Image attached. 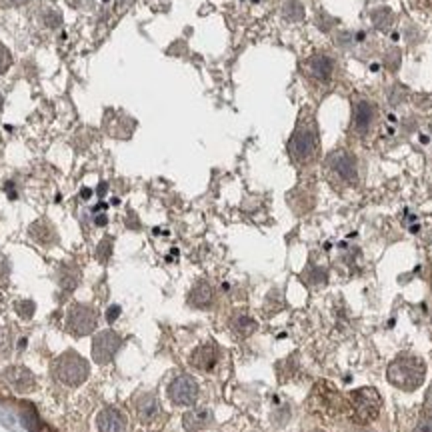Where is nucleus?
Masks as SVG:
<instances>
[{
  "label": "nucleus",
  "mask_w": 432,
  "mask_h": 432,
  "mask_svg": "<svg viewBox=\"0 0 432 432\" xmlns=\"http://www.w3.org/2000/svg\"><path fill=\"white\" fill-rule=\"evenodd\" d=\"M98 432H126V417L114 406H106L97 417Z\"/></svg>",
  "instance_id": "obj_13"
},
{
  "label": "nucleus",
  "mask_w": 432,
  "mask_h": 432,
  "mask_svg": "<svg viewBox=\"0 0 432 432\" xmlns=\"http://www.w3.org/2000/svg\"><path fill=\"white\" fill-rule=\"evenodd\" d=\"M2 104H4V98L0 97V109H2Z\"/></svg>",
  "instance_id": "obj_38"
},
{
  "label": "nucleus",
  "mask_w": 432,
  "mask_h": 432,
  "mask_svg": "<svg viewBox=\"0 0 432 432\" xmlns=\"http://www.w3.org/2000/svg\"><path fill=\"white\" fill-rule=\"evenodd\" d=\"M282 13H284V18H286V20H291V22H298V20H302V18H305V6H302L298 0H288V2L284 4Z\"/></svg>",
  "instance_id": "obj_22"
},
{
  "label": "nucleus",
  "mask_w": 432,
  "mask_h": 432,
  "mask_svg": "<svg viewBox=\"0 0 432 432\" xmlns=\"http://www.w3.org/2000/svg\"><path fill=\"white\" fill-rule=\"evenodd\" d=\"M305 72L314 81H330L335 74V60L326 55H314L305 62Z\"/></svg>",
  "instance_id": "obj_12"
},
{
  "label": "nucleus",
  "mask_w": 432,
  "mask_h": 432,
  "mask_svg": "<svg viewBox=\"0 0 432 432\" xmlns=\"http://www.w3.org/2000/svg\"><path fill=\"white\" fill-rule=\"evenodd\" d=\"M168 398L176 406H193L198 398V384L190 375H179L168 384Z\"/></svg>",
  "instance_id": "obj_8"
},
{
  "label": "nucleus",
  "mask_w": 432,
  "mask_h": 432,
  "mask_svg": "<svg viewBox=\"0 0 432 432\" xmlns=\"http://www.w3.org/2000/svg\"><path fill=\"white\" fill-rule=\"evenodd\" d=\"M14 310H16V314H18L20 319L28 321V319H32V316H34L36 305H34L32 300H18V302H16V307H14Z\"/></svg>",
  "instance_id": "obj_24"
},
{
  "label": "nucleus",
  "mask_w": 432,
  "mask_h": 432,
  "mask_svg": "<svg viewBox=\"0 0 432 432\" xmlns=\"http://www.w3.org/2000/svg\"><path fill=\"white\" fill-rule=\"evenodd\" d=\"M88 372H90L88 363L74 350L60 354L53 363V377L56 378V382L64 386H81L88 378Z\"/></svg>",
  "instance_id": "obj_4"
},
{
  "label": "nucleus",
  "mask_w": 432,
  "mask_h": 432,
  "mask_svg": "<svg viewBox=\"0 0 432 432\" xmlns=\"http://www.w3.org/2000/svg\"><path fill=\"white\" fill-rule=\"evenodd\" d=\"M431 322H432V312H431Z\"/></svg>",
  "instance_id": "obj_40"
},
{
  "label": "nucleus",
  "mask_w": 432,
  "mask_h": 432,
  "mask_svg": "<svg viewBox=\"0 0 432 432\" xmlns=\"http://www.w3.org/2000/svg\"><path fill=\"white\" fill-rule=\"evenodd\" d=\"M326 179L336 188H350L358 182V162L356 156L349 151H335L324 160Z\"/></svg>",
  "instance_id": "obj_3"
},
{
  "label": "nucleus",
  "mask_w": 432,
  "mask_h": 432,
  "mask_svg": "<svg viewBox=\"0 0 432 432\" xmlns=\"http://www.w3.org/2000/svg\"><path fill=\"white\" fill-rule=\"evenodd\" d=\"M112 254V238H102L100 240V244L97 246V258L104 265V263H109V258H111Z\"/></svg>",
  "instance_id": "obj_25"
},
{
  "label": "nucleus",
  "mask_w": 432,
  "mask_h": 432,
  "mask_svg": "<svg viewBox=\"0 0 432 432\" xmlns=\"http://www.w3.org/2000/svg\"><path fill=\"white\" fill-rule=\"evenodd\" d=\"M78 280H81V270L78 266L74 265H62L58 270V284L62 288V293L70 294L76 286H78Z\"/></svg>",
  "instance_id": "obj_18"
},
{
  "label": "nucleus",
  "mask_w": 432,
  "mask_h": 432,
  "mask_svg": "<svg viewBox=\"0 0 432 432\" xmlns=\"http://www.w3.org/2000/svg\"><path fill=\"white\" fill-rule=\"evenodd\" d=\"M118 314H120V307H116V305H114V307H111L109 310H106V321L114 322L116 319H118Z\"/></svg>",
  "instance_id": "obj_31"
},
{
  "label": "nucleus",
  "mask_w": 432,
  "mask_h": 432,
  "mask_svg": "<svg viewBox=\"0 0 432 432\" xmlns=\"http://www.w3.org/2000/svg\"><path fill=\"white\" fill-rule=\"evenodd\" d=\"M305 279H307L310 284H314V286H321V284L326 282V272H324L322 268L307 270V272H305Z\"/></svg>",
  "instance_id": "obj_26"
},
{
  "label": "nucleus",
  "mask_w": 432,
  "mask_h": 432,
  "mask_svg": "<svg viewBox=\"0 0 432 432\" xmlns=\"http://www.w3.org/2000/svg\"><path fill=\"white\" fill-rule=\"evenodd\" d=\"M8 274H11L8 260H6V258H0V280H8Z\"/></svg>",
  "instance_id": "obj_30"
},
{
  "label": "nucleus",
  "mask_w": 432,
  "mask_h": 432,
  "mask_svg": "<svg viewBox=\"0 0 432 432\" xmlns=\"http://www.w3.org/2000/svg\"><path fill=\"white\" fill-rule=\"evenodd\" d=\"M123 336L114 330H102L92 338V344H90V352H92V358L97 364H109L114 361L116 352L123 347Z\"/></svg>",
  "instance_id": "obj_7"
},
{
  "label": "nucleus",
  "mask_w": 432,
  "mask_h": 432,
  "mask_svg": "<svg viewBox=\"0 0 432 432\" xmlns=\"http://www.w3.org/2000/svg\"><path fill=\"white\" fill-rule=\"evenodd\" d=\"M221 361V350L214 342H204L200 347H196L188 358V364L198 370V372H212Z\"/></svg>",
  "instance_id": "obj_10"
},
{
  "label": "nucleus",
  "mask_w": 432,
  "mask_h": 432,
  "mask_svg": "<svg viewBox=\"0 0 432 432\" xmlns=\"http://www.w3.org/2000/svg\"><path fill=\"white\" fill-rule=\"evenodd\" d=\"M109 223V218L104 216V214H100V216H97V226H104V224Z\"/></svg>",
  "instance_id": "obj_34"
},
{
  "label": "nucleus",
  "mask_w": 432,
  "mask_h": 432,
  "mask_svg": "<svg viewBox=\"0 0 432 432\" xmlns=\"http://www.w3.org/2000/svg\"><path fill=\"white\" fill-rule=\"evenodd\" d=\"M188 305L195 308H210L214 305V288L207 280H198L188 293Z\"/></svg>",
  "instance_id": "obj_16"
},
{
  "label": "nucleus",
  "mask_w": 432,
  "mask_h": 432,
  "mask_svg": "<svg viewBox=\"0 0 432 432\" xmlns=\"http://www.w3.org/2000/svg\"><path fill=\"white\" fill-rule=\"evenodd\" d=\"M230 328H232V333H235V335L246 338V336H251L256 333L258 322L254 321L252 316H249L246 312H237V314L230 319Z\"/></svg>",
  "instance_id": "obj_19"
},
{
  "label": "nucleus",
  "mask_w": 432,
  "mask_h": 432,
  "mask_svg": "<svg viewBox=\"0 0 432 432\" xmlns=\"http://www.w3.org/2000/svg\"><path fill=\"white\" fill-rule=\"evenodd\" d=\"M212 424V412L209 408H190L184 417H182V426L188 432L204 431L207 426Z\"/></svg>",
  "instance_id": "obj_17"
},
{
  "label": "nucleus",
  "mask_w": 432,
  "mask_h": 432,
  "mask_svg": "<svg viewBox=\"0 0 432 432\" xmlns=\"http://www.w3.org/2000/svg\"><path fill=\"white\" fill-rule=\"evenodd\" d=\"M2 380L13 389L14 392L27 394L36 389V378L28 370L27 366H8L2 372Z\"/></svg>",
  "instance_id": "obj_11"
},
{
  "label": "nucleus",
  "mask_w": 432,
  "mask_h": 432,
  "mask_svg": "<svg viewBox=\"0 0 432 432\" xmlns=\"http://www.w3.org/2000/svg\"><path fill=\"white\" fill-rule=\"evenodd\" d=\"M2 302H4V298H2V294H0V307H2Z\"/></svg>",
  "instance_id": "obj_39"
},
{
  "label": "nucleus",
  "mask_w": 432,
  "mask_h": 432,
  "mask_svg": "<svg viewBox=\"0 0 432 432\" xmlns=\"http://www.w3.org/2000/svg\"><path fill=\"white\" fill-rule=\"evenodd\" d=\"M426 408H428V412H432V386L428 394H426Z\"/></svg>",
  "instance_id": "obj_33"
},
{
  "label": "nucleus",
  "mask_w": 432,
  "mask_h": 432,
  "mask_svg": "<svg viewBox=\"0 0 432 432\" xmlns=\"http://www.w3.org/2000/svg\"><path fill=\"white\" fill-rule=\"evenodd\" d=\"M60 22H62V16L58 13H55V11H48V13L44 14V25L48 28L60 27Z\"/></svg>",
  "instance_id": "obj_28"
},
{
  "label": "nucleus",
  "mask_w": 432,
  "mask_h": 432,
  "mask_svg": "<svg viewBox=\"0 0 432 432\" xmlns=\"http://www.w3.org/2000/svg\"><path fill=\"white\" fill-rule=\"evenodd\" d=\"M28 237L32 238L34 242H39L41 246H55L58 242V232H56L55 224L46 221V218H41V221L30 224Z\"/></svg>",
  "instance_id": "obj_15"
},
{
  "label": "nucleus",
  "mask_w": 432,
  "mask_h": 432,
  "mask_svg": "<svg viewBox=\"0 0 432 432\" xmlns=\"http://www.w3.org/2000/svg\"><path fill=\"white\" fill-rule=\"evenodd\" d=\"M11 62H13V55L8 53V48L4 44H0V74L8 70Z\"/></svg>",
  "instance_id": "obj_27"
},
{
  "label": "nucleus",
  "mask_w": 432,
  "mask_h": 432,
  "mask_svg": "<svg viewBox=\"0 0 432 432\" xmlns=\"http://www.w3.org/2000/svg\"><path fill=\"white\" fill-rule=\"evenodd\" d=\"M417 432H432V412H426L424 417H420Z\"/></svg>",
  "instance_id": "obj_29"
},
{
  "label": "nucleus",
  "mask_w": 432,
  "mask_h": 432,
  "mask_svg": "<svg viewBox=\"0 0 432 432\" xmlns=\"http://www.w3.org/2000/svg\"><path fill=\"white\" fill-rule=\"evenodd\" d=\"M134 408H137V417H139V420L140 422H144V424L154 422V420L160 417V412H162L160 403H158L156 394H153V392H144V394H140L139 398H137V403H134Z\"/></svg>",
  "instance_id": "obj_14"
},
{
  "label": "nucleus",
  "mask_w": 432,
  "mask_h": 432,
  "mask_svg": "<svg viewBox=\"0 0 432 432\" xmlns=\"http://www.w3.org/2000/svg\"><path fill=\"white\" fill-rule=\"evenodd\" d=\"M90 195H92V190L90 188H83V198H90Z\"/></svg>",
  "instance_id": "obj_36"
},
{
  "label": "nucleus",
  "mask_w": 432,
  "mask_h": 432,
  "mask_svg": "<svg viewBox=\"0 0 432 432\" xmlns=\"http://www.w3.org/2000/svg\"><path fill=\"white\" fill-rule=\"evenodd\" d=\"M288 154L294 165L307 167L319 154V130L312 118L300 120L288 140Z\"/></svg>",
  "instance_id": "obj_2"
},
{
  "label": "nucleus",
  "mask_w": 432,
  "mask_h": 432,
  "mask_svg": "<svg viewBox=\"0 0 432 432\" xmlns=\"http://www.w3.org/2000/svg\"><path fill=\"white\" fill-rule=\"evenodd\" d=\"M20 417H22V424L28 432H42V420L36 412V408L30 403H22L20 405Z\"/></svg>",
  "instance_id": "obj_20"
},
{
  "label": "nucleus",
  "mask_w": 432,
  "mask_h": 432,
  "mask_svg": "<svg viewBox=\"0 0 432 432\" xmlns=\"http://www.w3.org/2000/svg\"><path fill=\"white\" fill-rule=\"evenodd\" d=\"M14 347V333L11 328H2L0 330V361L8 358Z\"/></svg>",
  "instance_id": "obj_23"
},
{
  "label": "nucleus",
  "mask_w": 432,
  "mask_h": 432,
  "mask_svg": "<svg viewBox=\"0 0 432 432\" xmlns=\"http://www.w3.org/2000/svg\"><path fill=\"white\" fill-rule=\"evenodd\" d=\"M132 2H134V0H116L118 8H128V6H130Z\"/></svg>",
  "instance_id": "obj_32"
},
{
  "label": "nucleus",
  "mask_w": 432,
  "mask_h": 432,
  "mask_svg": "<svg viewBox=\"0 0 432 432\" xmlns=\"http://www.w3.org/2000/svg\"><path fill=\"white\" fill-rule=\"evenodd\" d=\"M98 326V314L97 310L88 305H72L67 314V328L72 336L81 338V336L92 335Z\"/></svg>",
  "instance_id": "obj_6"
},
{
  "label": "nucleus",
  "mask_w": 432,
  "mask_h": 432,
  "mask_svg": "<svg viewBox=\"0 0 432 432\" xmlns=\"http://www.w3.org/2000/svg\"><path fill=\"white\" fill-rule=\"evenodd\" d=\"M370 20L378 30H389L392 27V22H394V14H392L391 8H378V11L370 14Z\"/></svg>",
  "instance_id": "obj_21"
},
{
  "label": "nucleus",
  "mask_w": 432,
  "mask_h": 432,
  "mask_svg": "<svg viewBox=\"0 0 432 432\" xmlns=\"http://www.w3.org/2000/svg\"><path fill=\"white\" fill-rule=\"evenodd\" d=\"M375 123H377V104L366 98H358L352 104V132L356 137H366L372 130Z\"/></svg>",
  "instance_id": "obj_9"
},
{
  "label": "nucleus",
  "mask_w": 432,
  "mask_h": 432,
  "mask_svg": "<svg viewBox=\"0 0 432 432\" xmlns=\"http://www.w3.org/2000/svg\"><path fill=\"white\" fill-rule=\"evenodd\" d=\"M350 408L354 420L361 424H368L377 419L380 408H382V398L377 389L372 386H363L358 391L350 392Z\"/></svg>",
  "instance_id": "obj_5"
},
{
  "label": "nucleus",
  "mask_w": 432,
  "mask_h": 432,
  "mask_svg": "<svg viewBox=\"0 0 432 432\" xmlns=\"http://www.w3.org/2000/svg\"><path fill=\"white\" fill-rule=\"evenodd\" d=\"M104 193H106V182H100V186H98V196H104Z\"/></svg>",
  "instance_id": "obj_35"
},
{
  "label": "nucleus",
  "mask_w": 432,
  "mask_h": 432,
  "mask_svg": "<svg viewBox=\"0 0 432 432\" xmlns=\"http://www.w3.org/2000/svg\"><path fill=\"white\" fill-rule=\"evenodd\" d=\"M426 377V363L417 354H398L386 368V378L398 391L412 392L422 386Z\"/></svg>",
  "instance_id": "obj_1"
},
{
  "label": "nucleus",
  "mask_w": 432,
  "mask_h": 432,
  "mask_svg": "<svg viewBox=\"0 0 432 432\" xmlns=\"http://www.w3.org/2000/svg\"><path fill=\"white\" fill-rule=\"evenodd\" d=\"M22 2H27V0H13V4H22Z\"/></svg>",
  "instance_id": "obj_37"
}]
</instances>
